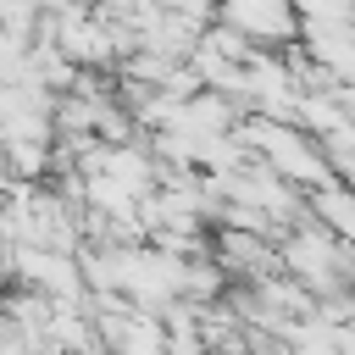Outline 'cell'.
<instances>
[{"label": "cell", "instance_id": "obj_2", "mask_svg": "<svg viewBox=\"0 0 355 355\" xmlns=\"http://www.w3.org/2000/svg\"><path fill=\"white\" fill-rule=\"evenodd\" d=\"M316 216H327L333 233L355 239V194H344V189H322V194H316Z\"/></svg>", "mask_w": 355, "mask_h": 355}, {"label": "cell", "instance_id": "obj_1", "mask_svg": "<svg viewBox=\"0 0 355 355\" xmlns=\"http://www.w3.org/2000/svg\"><path fill=\"white\" fill-rule=\"evenodd\" d=\"M227 22L244 33H272V39H283L294 28L288 0H227Z\"/></svg>", "mask_w": 355, "mask_h": 355}]
</instances>
